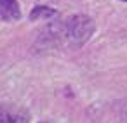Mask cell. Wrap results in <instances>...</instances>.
<instances>
[{"mask_svg":"<svg viewBox=\"0 0 127 123\" xmlns=\"http://www.w3.org/2000/svg\"><path fill=\"white\" fill-rule=\"evenodd\" d=\"M92 33H94V23L87 16H73L66 23V35L77 45L87 42Z\"/></svg>","mask_w":127,"mask_h":123,"instance_id":"obj_1","label":"cell"},{"mask_svg":"<svg viewBox=\"0 0 127 123\" xmlns=\"http://www.w3.org/2000/svg\"><path fill=\"white\" fill-rule=\"evenodd\" d=\"M30 116L21 107L12 104H0V123H28Z\"/></svg>","mask_w":127,"mask_h":123,"instance_id":"obj_2","label":"cell"},{"mask_svg":"<svg viewBox=\"0 0 127 123\" xmlns=\"http://www.w3.org/2000/svg\"><path fill=\"white\" fill-rule=\"evenodd\" d=\"M0 16L4 21H18L21 18L18 0H0Z\"/></svg>","mask_w":127,"mask_h":123,"instance_id":"obj_3","label":"cell"},{"mask_svg":"<svg viewBox=\"0 0 127 123\" xmlns=\"http://www.w3.org/2000/svg\"><path fill=\"white\" fill-rule=\"evenodd\" d=\"M51 16H56V11L54 9H49V7H45V5H37L35 9H33V12H32V19L35 21V19H38V18H51Z\"/></svg>","mask_w":127,"mask_h":123,"instance_id":"obj_4","label":"cell"},{"mask_svg":"<svg viewBox=\"0 0 127 123\" xmlns=\"http://www.w3.org/2000/svg\"><path fill=\"white\" fill-rule=\"evenodd\" d=\"M122 2H127V0H122Z\"/></svg>","mask_w":127,"mask_h":123,"instance_id":"obj_5","label":"cell"}]
</instances>
